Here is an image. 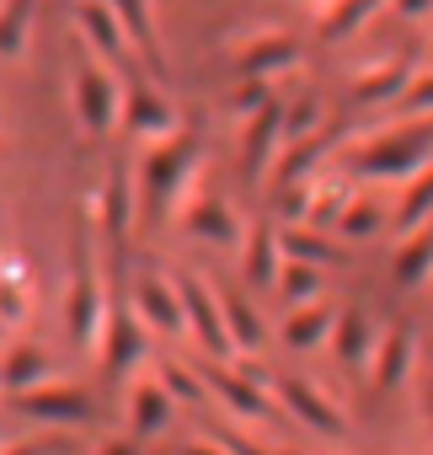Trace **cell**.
<instances>
[{"mask_svg": "<svg viewBox=\"0 0 433 455\" xmlns=\"http://www.w3.org/2000/svg\"><path fill=\"white\" fill-rule=\"evenodd\" d=\"M12 407L38 418V423H54V428H70V423H86L91 418V396L70 380H38V386H22L12 391Z\"/></svg>", "mask_w": 433, "mask_h": 455, "instance_id": "6", "label": "cell"}, {"mask_svg": "<svg viewBox=\"0 0 433 455\" xmlns=\"http://www.w3.org/2000/svg\"><path fill=\"white\" fill-rule=\"evenodd\" d=\"M401 108L406 113H433V76H412V86H406V97H401Z\"/></svg>", "mask_w": 433, "mask_h": 455, "instance_id": "39", "label": "cell"}, {"mask_svg": "<svg viewBox=\"0 0 433 455\" xmlns=\"http://www.w3.org/2000/svg\"><path fill=\"white\" fill-rule=\"evenodd\" d=\"M118 129H123L129 140H166V134H177L182 124H177V108L166 102V92L134 76V81H129V92H123Z\"/></svg>", "mask_w": 433, "mask_h": 455, "instance_id": "7", "label": "cell"}, {"mask_svg": "<svg viewBox=\"0 0 433 455\" xmlns=\"http://www.w3.org/2000/svg\"><path fill=\"white\" fill-rule=\"evenodd\" d=\"M107 311H113V295L102 290V274H97V258H91V236L75 231V247H70V295H65V322H70V338L81 354H97L102 348V332H107Z\"/></svg>", "mask_w": 433, "mask_h": 455, "instance_id": "2", "label": "cell"}, {"mask_svg": "<svg viewBox=\"0 0 433 455\" xmlns=\"http://www.w3.org/2000/svg\"><path fill=\"white\" fill-rule=\"evenodd\" d=\"M171 412H177V396L166 391V380L155 375V380H134L129 386V428H134V439L145 444L150 434H161L166 423H171Z\"/></svg>", "mask_w": 433, "mask_h": 455, "instance_id": "16", "label": "cell"}, {"mask_svg": "<svg viewBox=\"0 0 433 455\" xmlns=\"http://www.w3.org/2000/svg\"><path fill=\"white\" fill-rule=\"evenodd\" d=\"M273 391H279V407H284L295 423H305L311 434H327V439L348 434V418H342V407H337V402H332L321 386H311V380L289 375V380H273Z\"/></svg>", "mask_w": 433, "mask_h": 455, "instance_id": "9", "label": "cell"}, {"mask_svg": "<svg viewBox=\"0 0 433 455\" xmlns=\"http://www.w3.org/2000/svg\"><path fill=\"white\" fill-rule=\"evenodd\" d=\"M358 188L348 182V177H327V172H311L305 177V225H332L337 231V214L348 209V198H353Z\"/></svg>", "mask_w": 433, "mask_h": 455, "instance_id": "20", "label": "cell"}, {"mask_svg": "<svg viewBox=\"0 0 433 455\" xmlns=\"http://www.w3.org/2000/svg\"><path fill=\"white\" fill-rule=\"evenodd\" d=\"M97 354L107 359V370H113V375H129L134 364H145V359H150L145 316L113 300V311H107V332H102V348H97Z\"/></svg>", "mask_w": 433, "mask_h": 455, "instance_id": "12", "label": "cell"}, {"mask_svg": "<svg viewBox=\"0 0 433 455\" xmlns=\"http://www.w3.org/2000/svg\"><path fill=\"white\" fill-rule=\"evenodd\" d=\"M28 274L17 258H0V322L6 327H22L28 322Z\"/></svg>", "mask_w": 433, "mask_h": 455, "instance_id": "33", "label": "cell"}, {"mask_svg": "<svg viewBox=\"0 0 433 455\" xmlns=\"http://www.w3.org/2000/svg\"><path fill=\"white\" fill-rule=\"evenodd\" d=\"M279 268H284V242H279V231H273V225H252V236H247V263H241L247 284H252V290H268V284H279Z\"/></svg>", "mask_w": 433, "mask_h": 455, "instance_id": "24", "label": "cell"}, {"mask_svg": "<svg viewBox=\"0 0 433 455\" xmlns=\"http://www.w3.org/2000/svg\"><path fill=\"white\" fill-rule=\"evenodd\" d=\"M374 343H380L374 316H369L364 306H348V311L337 316V327H332V354H337L342 364H369V359H374Z\"/></svg>", "mask_w": 433, "mask_h": 455, "instance_id": "19", "label": "cell"}, {"mask_svg": "<svg viewBox=\"0 0 433 455\" xmlns=\"http://www.w3.org/2000/svg\"><path fill=\"white\" fill-rule=\"evenodd\" d=\"M182 225H187L198 242H214V247H236V242H241V220H236V209L220 204V198H193V204L182 209Z\"/></svg>", "mask_w": 433, "mask_h": 455, "instance_id": "18", "label": "cell"}, {"mask_svg": "<svg viewBox=\"0 0 433 455\" xmlns=\"http://www.w3.org/2000/svg\"><path fill=\"white\" fill-rule=\"evenodd\" d=\"M70 97H75V118L86 134H107L118 129V113H123V86L113 81V70L86 49L75 60V76H70Z\"/></svg>", "mask_w": 433, "mask_h": 455, "instance_id": "4", "label": "cell"}, {"mask_svg": "<svg viewBox=\"0 0 433 455\" xmlns=\"http://www.w3.org/2000/svg\"><path fill=\"white\" fill-rule=\"evenodd\" d=\"M390 274H396L401 290H417V284L433 279V231H428V225L412 231V236H401V247L390 258Z\"/></svg>", "mask_w": 433, "mask_h": 455, "instance_id": "27", "label": "cell"}, {"mask_svg": "<svg viewBox=\"0 0 433 455\" xmlns=\"http://www.w3.org/2000/svg\"><path fill=\"white\" fill-rule=\"evenodd\" d=\"M311 6H327V0H311Z\"/></svg>", "mask_w": 433, "mask_h": 455, "instance_id": "44", "label": "cell"}, {"mask_svg": "<svg viewBox=\"0 0 433 455\" xmlns=\"http://www.w3.org/2000/svg\"><path fill=\"white\" fill-rule=\"evenodd\" d=\"M412 86V65H380L369 76H353V102H390V97H406Z\"/></svg>", "mask_w": 433, "mask_h": 455, "instance_id": "31", "label": "cell"}, {"mask_svg": "<svg viewBox=\"0 0 433 455\" xmlns=\"http://www.w3.org/2000/svg\"><path fill=\"white\" fill-rule=\"evenodd\" d=\"M380 225H385V214H380V204H374V198H364V193H353V198H348V209L337 214V231H342L348 242H369Z\"/></svg>", "mask_w": 433, "mask_h": 455, "instance_id": "36", "label": "cell"}, {"mask_svg": "<svg viewBox=\"0 0 433 455\" xmlns=\"http://www.w3.org/2000/svg\"><path fill=\"white\" fill-rule=\"evenodd\" d=\"M279 295H284V306L316 300V295H321V268H316V263H300V258H284V268H279Z\"/></svg>", "mask_w": 433, "mask_h": 455, "instance_id": "35", "label": "cell"}, {"mask_svg": "<svg viewBox=\"0 0 433 455\" xmlns=\"http://www.w3.org/2000/svg\"><path fill=\"white\" fill-rule=\"evenodd\" d=\"M337 140H342V134H311V140H295V145H289V156L279 161V188L305 182L311 172H321V161L337 150Z\"/></svg>", "mask_w": 433, "mask_h": 455, "instance_id": "29", "label": "cell"}, {"mask_svg": "<svg viewBox=\"0 0 433 455\" xmlns=\"http://www.w3.org/2000/svg\"><path fill=\"white\" fill-rule=\"evenodd\" d=\"M198 161H203V140L193 129H177L166 140H155L139 161V193L150 220H182V209L198 198Z\"/></svg>", "mask_w": 433, "mask_h": 455, "instance_id": "1", "label": "cell"}, {"mask_svg": "<svg viewBox=\"0 0 433 455\" xmlns=\"http://www.w3.org/2000/svg\"><path fill=\"white\" fill-rule=\"evenodd\" d=\"M0 450H6V428H0Z\"/></svg>", "mask_w": 433, "mask_h": 455, "instance_id": "42", "label": "cell"}, {"mask_svg": "<svg viewBox=\"0 0 433 455\" xmlns=\"http://www.w3.org/2000/svg\"><path fill=\"white\" fill-rule=\"evenodd\" d=\"M203 380H209V391L225 402V412H236V418H247V423H268L273 418V407H279V391L273 386H263L257 375H236V370H203Z\"/></svg>", "mask_w": 433, "mask_h": 455, "instance_id": "11", "label": "cell"}, {"mask_svg": "<svg viewBox=\"0 0 433 455\" xmlns=\"http://www.w3.org/2000/svg\"><path fill=\"white\" fill-rule=\"evenodd\" d=\"M0 375H6V391H22V386L54 380V359L38 343H6L0 348Z\"/></svg>", "mask_w": 433, "mask_h": 455, "instance_id": "26", "label": "cell"}, {"mask_svg": "<svg viewBox=\"0 0 433 455\" xmlns=\"http://www.w3.org/2000/svg\"><path fill=\"white\" fill-rule=\"evenodd\" d=\"M220 306H225V327H231L236 348H263V343H268V327H263L257 306H252L241 290H220Z\"/></svg>", "mask_w": 433, "mask_h": 455, "instance_id": "30", "label": "cell"}, {"mask_svg": "<svg viewBox=\"0 0 433 455\" xmlns=\"http://www.w3.org/2000/svg\"><path fill=\"white\" fill-rule=\"evenodd\" d=\"M155 375L166 380V391H171V396H177L182 407H193V402H203V396H209V380H203L198 370H187V364H177V359H166V354L155 359Z\"/></svg>", "mask_w": 433, "mask_h": 455, "instance_id": "37", "label": "cell"}, {"mask_svg": "<svg viewBox=\"0 0 433 455\" xmlns=\"http://www.w3.org/2000/svg\"><path fill=\"white\" fill-rule=\"evenodd\" d=\"M129 295H134V311L145 316V327H150V332H166V338H182V332H187L182 290H177L171 279H161L155 268H139V274H134V284H129Z\"/></svg>", "mask_w": 433, "mask_h": 455, "instance_id": "8", "label": "cell"}, {"mask_svg": "<svg viewBox=\"0 0 433 455\" xmlns=\"http://www.w3.org/2000/svg\"><path fill=\"white\" fill-rule=\"evenodd\" d=\"M390 6H396L401 17H412V22H417V17H433V0H390Z\"/></svg>", "mask_w": 433, "mask_h": 455, "instance_id": "41", "label": "cell"}, {"mask_svg": "<svg viewBox=\"0 0 433 455\" xmlns=\"http://www.w3.org/2000/svg\"><path fill=\"white\" fill-rule=\"evenodd\" d=\"M321 129V97L316 92H300V97H284V150L295 140H311Z\"/></svg>", "mask_w": 433, "mask_h": 455, "instance_id": "34", "label": "cell"}, {"mask_svg": "<svg viewBox=\"0 0 433 455\" xmlns=\"http://www.w3.org/2000/svg\"><path fill=\"white\" fill-rule=\"evenodd\" d=\"M268 97H273V81H268V76H241V86L231 92V102H225V108H231L236 118H252Z\"/></svg>", "mask_w": 433, "mask_h": 455, "instance_id": "38", "label": "cell"}, {"mask_svg": "<svg viewBox=\"0 0 433 455\" xmlns=\"http://www.w3.org/2000/svg\"><path fill=\"white\" fill-rule=\"evenodd\" d=\"M198 444H209V450H241V455L252 450V444H247L241 434H231V428H225V434H220V428H198Z\"/></svg>", "mask_w": 433, "mask_h": 455, "instance_id": "40", "label": "cell"}, {"mask_svg": "<svg viewBox=\"0 0 433 455\" xmlns=\"http://www.w3.org/2000/svg\"><path fill=\"white\" fill-rule=\"evenodd\" d=\"M279 242H284V258H300V263H316V268L342 263V242H332L321 225H305V220L279 225Z\"/></svg>", "mask_w": 433, "mask_h": 455, "instance_id": "23", "label": "cell"}, {"mask_svg": "<svg viewBox=\"0 0 433 455\" xmlns=\"http://www.w3.org/2000/svg\"><path fill=\"white\" fill-rule=\"evenodd\" d=\"M177 290H182V306H187V332H193L214 359H231V354H236V338H231V327H225L220 290H209L198 274H182Z\"/></svg>", "mask_w": 433, "mask_h": 455, "instance_id": "5", "label": "cell"}, {"mask_svg": "<svg viewBox=\"0 0 433 455\" xmlns=\"http://www.w3.org/2000/svg\"><path fill=\"white\" fill-rule=\"evenodd\" d=\"M337 306H327L321 295L316 300H305V306H289V316H284V343L295 348V354H305V348H321V343H332V327H337Z\"/></svg>", "mask_w": 433, "mask_h": 455, "instance_id": "17", "label": "cell"}, {"mask_svg": "<svg viewBox=\"0 0 433 455\" xmlns=\"http://www.w3.org/2000/svg\"><path fill=\"white\" fill-rule=\"evenodd\" d=\"M0 391H6V375H0Z\"/></svg>", "mask_w": 433, "mask_h": 455, "instance_id": "43", "label": "cell"}, {"mask_svg": "<svg viewBox=\"0 0 433 455\" xmlns=\"http://www.w3.org/2000/svg\"><path fill=\"white\" fill-rule=\"evenodd\" d=\"M284 150V97L273 92L252 118H247V140H241V156H247V177H263L268 161Z\"/></svg>", "mask_w": 433, "mask_h": 455, "instance_id": "13", "label": "cell"}, {"mask_svg": "<svg viewBox=\"0 0 433 455\" xmlns=\"http://www.w3.org/2000/svg\"><path fill=\"white\" fill-rule=\"evenodd\" d=\"M75 28H81V44L91 54H102L107 65H129L134 44H129L123 22L113 12V0H75Z\"/></svg>", "mask_w": 433, "mask_h": 455, "instance_id": "10", "label": "cell"}, {"mask_svg": "<svg viewBox=\"0 0 433 455\" xmlns=\"http://www.w3.org/2000/svg\"><path fill=\"white\" fill-rule=\"evenodd\" d=\"M412 354H417V343H412V327H385L380 332V343H374V359H369V380H374V391H396L406 375H412Z\"/></svg>", "mask_w": 433, "mask_h": 455, "instance_id": "15", "label": "cell"}, {"mask_svg": "<svg viewBox=\"0 0 433 455\" xmlns=\"http://www.w3.org/2000/svg\"><path fill=\"white\" fill-rule=\"evenodd\" d=\"M428 161H433V129H401V134H380V140L358 145L348 156V172L369 177V182H406Z\"/></svg>", "mask_w": 433, "mask_h": 455, "instance_id": "3", "label": "cell"}, {"mask_svg": "<svg viewBox=\"0 0 433 455\" xmlns=\"http://www.w3.org/2000/svg\"><path fill=\"white\" fill-rule=\"evenodd\" d=\"M134 209H139V188H134L129 161H118V166L107 172V182H102V198H97V220H102V231H107V242H113V247L129 236Z\"/></svg>", "mask_w": 433, "mask_h": 455, "instance_id": "14", "label": "cell"}, {"mask_svg": "<svg viewBox=\"0 0 433 455\" xmlns=\"http://www.w3.org/2000/svg\"><path fill=\"white\" fill-rule=\"evenodd\" d=\"M300 65V44L295 38H284V33H268V38H252L241 54H236V70L241 76H284V70H295Z\"/></svg>", "mask_w": 433, "mask_h": 455, "instance_id": "21", "label": "cell"}, {"mask_svg": "<svg viewBox=\"0 0 433 455\" xmlns=\"http://www.w3.org/2000/svg\"><path fill=\"white\" fill-rule=\"evenodd\" d=\"M33 12H38V0H0V54L17 60L33 38Z\"/></svg>", "mask_w": 433, "mask_h": 455, "instance_id": "32", "label": "cell"}, {"mask_svg": "<svg viewBox=\"0 0 433 455\" xmlns=\"http://www.w3.org/2000/svg\"><path fill=\"white\" fill-rule=\"evenodd\" d=\"M113 12H118V22H123V33H129L134 54H139V60H145L155 76H166V54H161V38H155L150 0H113Z\"/></svg>", "mask_w": 433, "mask_h": 455, "instance_id": "22", "label": "cell"}, {"mask_svg": "<svg viewBox=\"0 0 433 455\" xmlns=\"http://www.w3.org/2000/svg\"><path fill=\"white\" fill-rule=\"evenodd\" d=\"M380 6H390V0H327V6L316 12V33H321V44H342V38H353Z\"/></svg>", "mask_w": 433, "mask_h": 455, "instance_id": "25", "label": "cell"}, {"mask_svg": "<svg viewBox=\"0 0 433 455\" xmlns=\"http://www.w3.org/2000/svg\"><path fill=\"white\" fill-rule=\"evenodd\" d=\"M433 220V161L401 182V204H396V236H412Z\"/></svg>", "mask_w": 433, "mask_h": 455, "instance_id": "28", "label": "cell"}]
</instances>
